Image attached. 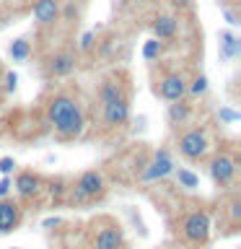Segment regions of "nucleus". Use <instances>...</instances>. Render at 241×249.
<instances>
[{"label":"nucleus","instance_id":"obj_1","mask_svg":"<svg viewBox=\"0 0 241 249\" xmlns=\"http://www.w3.org/2000/svg\"><path fill=\"white\" fill-rule=\"evenodd\" d=\"M47 120L54 127V135L60 140H75L86 127L83 109L78 107V101L68 93H57L47 104Z\"/></svg>","mask_w":241,"mask_h":249},{"label":"nucleus","instance_id":"obj_2","mask_svg":"<svg viewBox=\"0 0 241 249\" xmlns=\"http://www.w3.org/2000/svg\"><path fill=\"white\" fill-rule=\"evenodd\" d=\"M104 192H106L104 174L96 171V169H88V171H83V174L78 177V182L73 187V192H70V197H73V202H88V200L101 197Z\"/></svg>","mask_w":241,"mask_h":249},{"label":"nucleus","instance_id":"obj_3","mask_svg":"<svg viewBox=\"0 0 241 249\" xmlns=\"http://www.w3.org/2000/svg\"><path fill=\"white\" fill-rule=\"evenodd\" d=\"M182 236L194 247H205L210 239V215L205 210H194L182 221Z\"/></svg>","mask_w":241,"mask_h":249},{"label":"nucleus","instance_id":"obj_4","mask_svg":"<svg viewBox=\"0 0 241 249\" xmlns=\"http://www.w3.org/2000/svg\"><path fill=\"white\" fill-rule=\"evenodd\" d=\"M207 132L202 130V127H192V130H187L179 135V153L184 156L187 161H200V159H205V153H207Z\"/></svg>","mask_w":241,"mask_h":249},{"label":"nucleus","instance_id":"obj_5","mask_svg":"<svg viewBox=\"0 0 241 249\" xmlns=\"http://www.w3.org/2000/svg\"><path fill=\"white\" fill-rule=\"evenodd\" d=\"M174 174V161H171V153L166 148H158L153 153V159L145 163L143 169V182H158V179Z\"/></svg>","mask_w":241,"mask_h":249},{"label":"nucleus","instance_id":"obj_6","mask_svg":"<svg viewBox=\"0 0 241 249\" xmlns=\"http://www.w3.org/2000/svg\"><path fill=\"white\" fill-rule=\"evenodd\" d=\"M210 177H213V182L218 187H225L233 182V177H236V159L228 153H218L210 159Z\"/></svg>","mask_w":241,"mask_h":249},{"label":"nucleus","instance_id":"obj_7","mask_svg":"<svg viewBox=\"0 0 241 249\" xmlns=\"http://www.w3.org/2000/svg\"><path fill=\"white\" fill-rule=\"evenodd\" d=\"M101 120H104L106 127H120L130 120V101L127 96L109 101V104H101Z\"/></svg>","mask_w":241,"mask_h":249},{"label":"nucleus","instance_id":"obj_8","mask_svg":"<svg viewBox=\"0 0 241 249\" xmlns=\"http://www.w3.org/2000/svg\"><path fill=\"white\" fill-rule=\"evenodd\" d=\"M158 96L166 101H176L187 96V81L182 73H169L158 81Z\"/></svg>","mask_w":241,"mask_h":249},{"label":"nucleus","instance_id":"obj_9","mask_svg":"<svg viewBox=\"0 0 241 249\" xmlns=\"http://www.w3.org/2000/svg\"><path fill=\"white\" fill-rule=\"evenodd\" d=\"M21 223V205L16 200L0 197V233H11Z\"/></svg>","mask_w":241,"mask_h":249},{"label":"nucleus","instance_id":"obj_10","mask_svg":"<svg viewBox=\"0 0 241 249\" xmlns=\"http://www.w3.org/2000/svg\"><path fill=\"white\" fill-rule=\"evenodd\" d=\"M31 13H34V21L39 23V26H54V23L60 21L57 0H34Z\"/></svg>","mask_w":241,"mask_h":249},{"label":"nucleus","instance_id":"obj_11","mask_svg":"<svg viewBox=\"0 0 241 249\" xmlns=\"http://www.w3.org/2000/svg\"><path fill=\"white\" fill-rule=\"evenodd\" d=\"M47 70H50V75H54V78L70 75V73L75 70V54L68 52V50L54 52L52 57H50V62H47Z\"/></svg>","mask_w":241,"mask_h":249},{"label":"nucleus","instance_id":"obj_12","mask_svg":"<svg viewBox=\"0 0 241 249\" xmlns=\"http://www.w3.org/2000/svg\"><path fill=\"white\" fill-rule=\"evenodd\" d=\"M93 249H124V233L117 226H106L93 236Z\"/></svg>","mask_w":241,"mask_h":249},{"label":"nucleus","instance_id":"obj_13","mask_svg":"<svg viewBox=\"0 0 241 249\" xmlns=\"http://www.w3.org/2000/svg\"><path fill=\"white\" fill-rule=\"evenodd\" d=\"M13 187H16V192H18V197L29 200V197H36L39 195V190H42V179H39L34 171H21V174L16 177Z\"/></svg>","mask_w":241,"mask_h":249},{"label":"nucleus","instance_id":"obj_14","mask_svg":"<svg viewBox=\"0 0 241 249\" xmlns=\"http://www.w3.org/2000/svg\"><path fill=\"white\" fill-rule=\"evenodd\" d=\"M176 29H179V21L174 18V16H169V13L155 16V21H153V39H158V42L174 39L176 36Z\"/></svg>","mask_w":241,"mask_h":249},{"label":"nucleus","instance_id":"obj_15","mask_svg":"<svg viewBox=\"0 0 241 249\" xmlns=\"http://www.w3.org/2000/svg\"><path fill=\"white\" fill-rule=\"evenodd\" d=\"M189 114H192V104L189 101H184V99H176V101H171L169 104V122L171 124H184L187 120H189Z\"/></svg>","mask_w":241,"mask_h":249},{"label":"nucleus","instance_id":"obj_16","mask_svg":"<svg viewBox=\"0 0 241 249\" xmlns=\"http://www.w3.org/2000/svg\"><path fill=\"white\" fill-rule=\"evenodd\" d=\"M124 86L120 81H106L104 86L99 89V101L101 104H109V101H117V99H124Z\"/></svg>","mask_w":241,"mask_h":249},{"label":"nucleus","instance_id":"obj_17","mask_svg":"<svg viewBox=\"0 0 241 249\" xmlns=\"http://www.w3.org/2000/svg\"><path fill=\"white\" fill-rule=\"evenodd\" d=\"M236 52H239V39L231 36L228 31H223L221 34V57L231 60V57H236Z\"/></svg>","mask_w":241,"mask_h":249},{"label":"nucleus","instance_id":"obj_18","mask_svg":"<svg viewBox=\"0 0 241 249\" xmlns=\"http://www.w3.org/2000/svg\"><path fill=\"white\" fill-rule=\"evenodd\" d=\"M8 52H11V57L16 62H21V60H26L31 54V44L26 42V39H13L11 47H8Z\"/></svg>","mask_w":241,"mask_h":249},{"label":"nucleus","instance_id":"obj_19","mask_svg":"<svg viewBox=\"0 0 241 249\" xmlns=\"http://www.w3.org/2000/svg\"><path fill=\"white\" fill-rule=\"evenodd\" d=\"M176 182H179V187H184V190H194V187L200 184V179L189 169H176Z\"/></svg>","mask_w":241,"mask_h":249},{"label":"nucleus","instance_id":"obj_20","mask_svg":"<svg viewBox=\"0 0 241 249\" xmlns=\"http://www.w3.org/2000/svg\"><path fill=\"white\" fill-rule=\"evenodd\" d=\"M161 50H163V47H161V42H158V39H148V42H145V47H143V57H145L148 62H153V60L161 54Z\"/></svg>","mask_w":241,"mask_h":249},{"label":"nucleus","instance_id":"obj_21","mask_svg":"<svg viewBox=\"0 0 241 249\" xmlns=\"http://www.w3.org/2000/svg\"><path fill=\"white\" fill-rule=\"evenodd\" d=\"M187 91H189L192 96H202V93L207 91V78L205 75H194L192 78V86H187Z\"/></svg>","mask_w":241,"mask_h":249},{"label":"nucleus","instance_id":"obj_22","mask_svg":"<svg viewBox=\"0 0 241 249\" xmlns=\"http://www.w3.org/2000/svg\"><path fill=\"white\" fill-rule=\"evenodd\" d=\"M93 44H96V31H86V34L81 36V50L88 52Z\"/></svg>","mask_w":241,"mask_h":249},{"label":"nucleus","instance_id":"obj_23","mask_svg":"<svg viewBox=\"0 0 241 249\" xmlns=\"http://www.w3.org/2000/svg\"><path fill=\"white\" fill-rule=\"evenodd\" d=\"M13 169H16V161L11 159V156H5V159H0V171H3V177H8Z\"/></svg>","mask_w":241,"mask_h":249},{"label":"nucleus","instance_id":"obj_24","mask_svg":"<svg viewBox=\"0 0 241 249\" xmlns=\"http://www.w3.org/2000/svg\"><path fill=\"white\" fill-rule=\"evenodd\" d=\"M16 83H18V75H16L13 70H8V73H5V89H8V91H13V89H16Z\"/></svg>","mask_w":241,"mask_h":249},{"label":"nucleus","instance_id":"obj_25","mask_svg":"<svg viewBox=\"0 0 241 249\" xmlns=\"http://www.w3.org/2000/svg\"><path fill=\"white\" fill-rule=\"evenodd\" d=\"M218 117H221L223 122H236V120H239V114L231 112V109H221V114H218Z\"/></svg>","mask_w":241,"mask_h":249},{"label":"nucleus","instance_id":"obj_26","mask_svg":"<svg viewBox=\"0 0 241 249\" xmlns=\"http://www.w3.org/2000/svg\"><path fill=\"white\" fill-rule=\"evenodd\" d=\"M11 187H13V182H11L8 177H3V179H0V197H5V195L11 192Z\"/></svg>","mask_w":241,"mask_h":249},{"label":"nucleus","instance_id":"obj_27","mask_svg":"<svg viewBox=\"0 0 241 249\" xmlns=\"http://www.w3.org/2000/svg\"><path fill=\"white\" fill-rule=\"evenodd\" d=\"M231 215H233V221H239V215H241V200H233L231 202Z\"/></svg>","mask_w":241,"mask_h":249},{"label":"nucleus","instance_id":"obj_28","mask_svg":"<svg viewBox=\"0 0 241 249\" xmlns=\"http://www.w3.org/2000/svg\"><path fill=\"white\" fill-rule=\"evenodd\" d=\"M171 3H174L176 8H182V11H184V8H189V5H192V0H171Z\"/></svg>","mask_w":241,"mask_h":249},{"label":"nucleus","instance_id":"obj_29","mask_svg":"<svg viewBox=\"0 0 241 249\" xmlns=\"http://www.w3.org/2000/svg\"><path fill=\"white\" fill-rule=\"evenodd\" d=\"M223 18H225V21H228V23H231V26H233V23H239L236 18H233V13H231V11H223Z\"/></svg>","mask_w":241,"mask_h":249},{"label":"nucleus","instance_id":"obj_30","mask_svg":"<svg viewBox=\"0 0 241 249\" xmlns=\"http://www.w3.org/2000/svg\"><path fill=\"white\" fill-rule=\"evenodd\" d=\"M57 223H60V218H47L42 226H44V229H50V226H57Z\"/></svg>","mask_w":241,"mask_h":249},{"label":"nucleus","instance_id":"obj_31","mask_svg":"<svg viewBox=\"0 0 241 249\" xmlns=\"http://www.w3.org/2000/svg\"><path fill=\"white\" fill-rule=\"evenodd\" d=\"M127 3H148V0H127Z\"/></svg>","mask_w":241,"mask_h":249},{"label":"nucleus","instance_id":"obj_32","mask_svg":"<svg viewBox=\"0 0 241 249\" xmlns=\"http://www.w3.org/2000/svg\"><path fill=\"white\" fill-rule=\"evenodd\" d=\"M13 249H16V247H13Z\"/></svg>","mask_w":241,"mask_h":249}]
</instances>
